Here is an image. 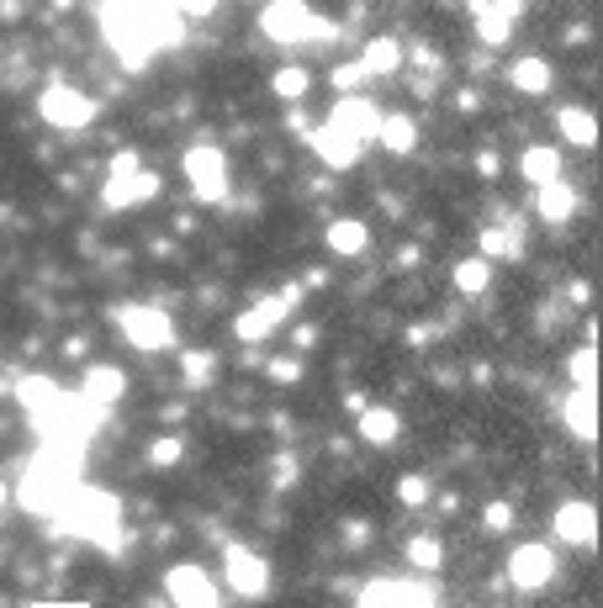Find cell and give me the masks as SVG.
I'll return each mask as SVG.
<instances>
[{"mask_svg": "<svg viewBox=\"0 0 603 608\" xmlns=\"http://www.w3.org/2000/svg\"><path fill=\"white\" fill-rule=\"evenodd\" d=\"M117 324L133 350H169L175 344V324H169V313H160V307H122Z\"/></svg>", "mask_w": 603, "mask_h": 608, "instance_id": "obj_10", "label": "cell"}, {"mask_svg": "<svg viewBox=\"0 0 603 608\" xmlns=\"http://www.w3.org/2000/svg\"><path fill=\"white\" fill-rule=\"evenodd\" d=\"M487 529H492V534H503V529H514V508H508V503H487Z\"/></svg>", "mask_w": 603, "mask_h": 608, "instance_id": "obj_36", "label": "cell"}, {"mask_svg": "<svg viewBox=\"0 0 603 608\" xmlns=\"http://www.w3.org/2000/svg\"><path fill=\"white\" fill-rule=\"evenodd\" d=\"M466 11H472V22H477V38H482L487 48H503L508 33L519 27L524 0H466Z\"/></svg>", "mask_w": 603, "mask_h": 608, "instance_id": "obj_11", "label": "cell"}, {"mask_svg": "<svg viewBox=\"0 0 603 608\" xmlns=\"http://www.w3.org/2000/svg\"><path fill=\"white\" fill-rule=\"evenodd\" d=\"M307 143H313V154H318L328 169H355L361 154H365L361 138H350V132H344V127H334V122L313 127V132H307Z\"/></svg>", "mask_w": 603, "mask_h": 608, "instance_id": "obj_13", "label": "cell"}, {"mask_svg": "<svg viewBox=\"0 0 603 608\" xmlns=\"http://www.w3.org/2000/svg\"><path fill=\"white\" fill-rule=\"evenodd\" d=\"M571 387H582V392H593L599 387V355L593 350H571Z\"/></svg>", "mask_w": 603, "mask_h": 608, "instance_id": "obj_32", "label": "cell"}, {"mask_svg": "<svg viewBox=\"0 0 603 608\" xmlns=\"http://www.w3.org/2000/svg\"><path fill=\"white\" fill-rule=\"evenodd\" d=\"M551 529H556V540H566V545H593L599 540V508L582 503V497H571V503L556 508Z\"/></svg>", "mask_w": 603, "mask_h": 608, "instance_id": "obj_15", "label": "cell"}, {"mask_svg": "<svg viewBox=\"0 0 603 608\" xmlns=\"http://www.w3.org/2000/svg\"><path fill=\"white\" fill-rule=\"evenodd\" d=\"M398 497L407 503V508H418V503L429 497V477H402V482H398Z\"/></svg>", "mask_w": 603, "mask_h": 608, "instance_id": "obj_34", "label": "cell"}, {"mask_svg": "<svg viewBox=\"0 0 603 608\" xmlns=\"http://www.w3.org/2000/svg\"><path fill=\"white\" fill-rule=\"evenodd\" d=\"M160 197V175H149V169H138V175H122V180H106V191H101V202L122 212V206H143Z\"/></svg>", "mask_w": 603, "mask_h": 608, "instance_id": "obj_16", "label": "cell"}, {"mask_svg": "<svg viewBox=\"0 0 603 608\" xmlns=\"http://www.w3.org/2000/svg\"><path fill=\"white\" fill-rule=\"evenodd\" d=\"M562 418H566V429H571L582 445H593V440H599V403H593V392L571 387V397H566V407H562Z\"/></svg>", "mask_w": 603, "mask_h": 608, "instance_id": "obj_19", "label": "cell"}, {"mask_svg": "<svg viewBox=\"0 0 603 608\" xmlns=\"http://www.w3.org/2000/svg\"><path fill=\"white\" fill-rule=\"evenodd\" d=\"M487 281H492V259H482V254L455 265V291H466V296H482Z\"/></svg>", "mask_w": 603, "mask_h": 608, "instance_id": "obj_30", "label": "cell"}, {"mask_svg": "<svg viewBox=\"0 0 603 608\" xmlns=\"http://www.w3.org/2000/svg\"><path fill=\"white\" fill-rule=\"evenodd\" d=\"M562 138L571 143V149H593V143H599V122H593V112L562 106Z\"/></svg>", "mask_w": 603, "mask_h": 608, "instance_id": "obj_27", "label": "cell"}, {"mask_svg": "<svg viewBox=\"0 0 603 608\" xmlns=\"http://www.w3.org/2000/svg\"><path fill=\"white\" fill-rule=\"evenodd\" d=\"M376 138H381V149L387 154H413V143H418V122L413 117H381V127H376Z\"/></svg>", "mask_w": 603, "mask_h": 608, "instance_id": "obj_26", "label": "cell"}, {"mask_svg": "<svg viewBox=\"0 0 603 608\" xmlns=\"http://www.w3.org/2000/svg\"><path fill=\"white\" fill-rule=\"evenodd\" d=\"M519 249H524V228H519V223H508V228H487V233H482V259H492V254H498V259H514Z\"/></svg>", "mask_w": 603, "mask_h": 608, "instance_id": "obj_28", "label": "cell"}, {"mask_svg": "<svg viewBox=\"0 0 603 608\" xmlns=\"http://www.w3.org/2000/svg\"><path fill=\"white\" fill-rule=\"evenodd\" d=\"M122 392H127V376H122L117 365H90V370H85L80 397H85V403H96L101 413H106V407L117 403Z\"/></svg>", "mask_w": 603, "mask_h": 608, "instance_id": "obj_18", "label": "cell"}, {"mask_svg": "<svg viewBox=\"0 0 603 608\" xmlns=\"http://www.w3.org/2000/svg\"><path fill=\"white\" fill-rule=\"evenodd\" d=\"M164 593L175 608H223V593L212 582V571H201L197 561H180V567L164 571Z\"/></svg>", "mask_w": 603, "mask_h": 608, "instance_id": "obj_6", "label": "cell"}, {"mask_svg": "<svg viewBox=\"0 0 603 608\" xmlns=\"http://www.w3.org/2000/svg\"><path fill=\"white\" fill-rule=\"evenodd\" d=\"M508 85L519 90V96H545L551 90V59H519L514 69H508Z\"/></svg>", "mask_w": 603, "mask_h": 608, "instance_id": "obj_24", "label": "cell"}, {"mask_svg": "<svg viewBox=\"0 0 603 608\" xmlns=\"http://www.w3.org/2000/svg\"><path fill=\"white\" fill-rule=\"evenodd\" d=\"M328 122H334V127H344L350 138L370 143V138H376V127H381V112H376V106H370L365 96H344V101H339V106L328 112Z\"/></svg>", "mask_w": 603, "mask_h": 608, "instance_id": "obj_17", "label": "cell"}, {"mask_svg": "<svg viewBox=\"0 0 603 608\" xmlns=\"http://www.w3.org/2000/svg\"><path fill=\"white\" fill-rule=\"evenodd\" d=\"M260 33L271 42H281V48H302V42L328 38L334 27L323 22L307 0H271V5L260 11Z\"/></svg>", "mask_w": 603, "mask_h": 608, "instance_id": "obj_4", "label": "cell"}, {"mask_svg": "<svg viewBox=\"0 0 603 608\" xmlns=\"http://www.w3.org/2000/svg\"><path fill=\"white\" fill-rule=\"evenodd\" d=\"M0 514H5V482H0Z\"/></svg>", "mask_w": 603, "mask_h": 608, "instance_id": "obj_41", "label": "cell"}, {"mask_svg": "<svg viewBox=\"0 0 603 608\" xmlns=\"http://www.w3.org/2000/svg\"><path fill=\"white\" fill-rule=\"evenodd\" d=\"M361 80H365V69H361V64H344V69L334 75V85H361Z\"/></svg>", "mask_w": 603, "mask_h": 608, "instance_id": "obj_40", "label": "cell"}, {"mask_svg": "<svg viewBox=\"0 0 603 608\" xmlns=\"http://www.w3.org/2000/svg\"><path fill=\"white\" fill-rule=\"evenodd\" d=\"M519 169H524L529 186H551V180H562V154H556L551 143H535V149H524Z\"/></svg>", "mask_w": 603, "mask_h": 608, "instance_id": "obj_23", "label": "cell"}, {"mask_svg": "<svg viewBox=\"0 0 603 608\" xmlns=\"http://www.w3.org/2000/svg\"><path fill=\"white\" fill-rule=\"evenodd\" d=\"M186 180H191L197 202H223L228 197V154L217 143H197L186 154Z\"/></svg>", "mask_w": 603, "mask_h": 608, "instance_id": "obj_7", "label": "cell"}, {"mask_svg": "<svg viewBox=\"0 0 603 608\" xmlns=\"http://www.w3.org/2000/svg\"><path fill=\"white\" fill-rule=\"evenodd\" d=\"M365 239H370V233H365V223H355V217H339V223L328 228V249H334V254H361Z\"/></svg>", "mask_w": 603, "mask_h": 608, "instance_id": "obj_29", "label": "cell"}, {"mask_svg": "<svg viewBox=\"0 0 603 608\" xmlns=\"http://www.w3.org/2000/svg\"><path fill=\"white\" fill-rule=\"evenodd\" d=\"M80 460L85 449H70V445H42L33 460H27V471H22V482H16V503L27 508V514H38V519H53L75 492H80Z\"/></svg>", "mask_w": 603, "mask_h": 608, "instance_id": "obj_2", "label": "cell"}, {"mask_svg": "<svg viewBox=\"0 0 603 608\" xmlns=\"http://www.w3.org/2000/svg\"><path fill=\"white\" fill-rule=\"evenodd\" d=\"M122 175H138V154L133 149H117L112 154V180H122Z\"/></svg>", "mask_w": 603, "mask_h": 608, "instance_id": "obj_37", "label": "cell"}, {"mask_svg": "<svg viewBox=\"0 0 603 608\" xmlns=\"http://www.w3.org/2000/svg\"><path fill=\"white\" fill-rule=\"evenodd\" d=\"M355 608H440L429 587L418 582H365Z\"/></svg>", "mask_w": 603, "mask_h": 608, "instance_id": "obj_14", "label": "cell"}, {"mask_svg": "<svg viewBox=\"0 0 603 608\" xmlns=\"http://www.w3.org/2000/svg\"><path fill=\"white\" fill-rule=\"evenodd\" d=\"M175 455H180V440H160V445H154V466H169Z\"/></svg>", "mask_w": 603, "mask_h": 608, "instance_id": "obj_39", "label": "cell"}, {"mask_svg": "<svg viewBox=\"0 0 603 608\" xmlns=\"http://www.w3.org/2000/svg\"><path fill=\"white\" fill-rule=\"evenodd\" d=\"M271 85H276V96H281V101H302V96H307V69H302V64H286Z\"/></svg>", "mask_w": 603, "mask_h": 608, "instance_id": "obj_33", "label": "cell"}, {"mask_svg": "<svg viewBox=\"0 0 603 608\" xmlns=\"http://www.w3.org/2000/svg\"><path fill=\"white\" fill-rule=\"evenodd\" d=\"M297 307V291L286 286L281 296H260V302H249L239 313V324H234V333H239L243 344H260V339H271L276 328L286 324V313Z\"/></svg>", "mask_w": 603, "mask_h": 608, "instance_id": "obj_8", "label": "cell"}, {"mask_svg": "<svg viewBox=\"0 0 603 608\" xmlns=\"http://www.w3.org/2000/svg\"><path fill=\"white\" fill-rule=\"evenodd\" d=\"M53 524L64 529V534H75V540L101 545V550H122V503L112 492H101V486H80L53 514Z\"/></svg>", "mask_w": 603, "mask_h": 608, "instance_id": "obj_3", "label": "cell"}, {"mask_svg": "<svg viewBox=\"0 0 603 608\" xmlns=\"http://www.w3.org/2000/svg\"><path fill=\"white\" fill-rule=\"evenodd\" d=\"M398 434H402V413L398 407H361V440L365 445H398Z\"/></svg>", "mask_w": 603, "mask_h": 608, "instance_id": "obj_20", "label": "cell"}, {"mask_svg": "<svg viewBox=\"0 0 603 608\" xmlns=\"http://www.w3.org/2000/svg\"><path fill=\"white\" fill-rule=\"evenodd\" d=\"M101 33L112 42L122 64L143 69L154 53L180 48L186 38V16L169 0H101Z\"/></svg>", "mask_w": 603, "mask_h": 608, "instance_id": "obj_1", "label": "cell"}, {"mask_svg": "<svg viewBox=\"0 0 603 608\" xmlns=\"http://www.w3.org/2000/svg\"><path fill=\"white\" fill-rule=\"evenodd\" d=\"M556 556H551V545H519L514 556H508V582L519 587V593H540V587H551V577H556Z\"/></svg>", "mask_w": 603, "mask_h": 608, "instance_id": "obj_12", "label": "cell"}, {"mask_svg": "<svg viewBox=\"0 0 603 608\" xmlns=\"http://www.w3.org/2000/svg\"><path fill=\"white\" fill-rule=\"evenodd\" d=\"M223 571H228V587L239 598H265L271 593V561L254 556L249 545H228L223 550Z\"/></svg>", "mask_w": 603, "mask_h": 608, "instance_id": "obj_9", "label": "cell"}, {"mask_svg": "<svg viewBox=\"0 0 603 608\" xmlns=\"http://www.w3.org/2000/svg\"><path fill=\"white\" fill-rule=\"evenodd\" d=\"M535 206H540V217H545L551 228H562V223H571V212H577V191H571L566 180L535 186Z\"/></svg>", "mask_w": 603, "mask_h": 608, "instance_id": "obj_21", "label": "cell"}, {"mask_svg": "<svg viewBox=\"0 0 603 608\" xmlns=\"http://www.w3.org/2000/svg\"><path fill=\"white\" fill-rule=\"evenodd\" d=\"M38 112L48 127H59V132H80V127H90V117H96V101L85 96V90H75V85H48L38 96Z\"/></svg>", "mask_w": 603, "mask_h": 608, "instance_id": "obj_5", "label": "cell"}, {"mask_svg": "<svg viewBox=\"0 0 603 608\" xmlns=\"http://www.w3.org/2000/svg\"><path fill=\"white\" fill-rule=\"evenodd\" d=\"M180 365H186V381H206L212 376V355H201V350H186Z\"/></svg>", "mask_w": 603, "mask_h": 608, "instance_id": "obj_35", "label": "cell"}, {"mask_svg": "<svg viewBox=\"0 0 603 608\" xmlns=\"http://www.w3.org/2000/svg\"><path fill=\"white\" fill-rule=\"evenodd\" d=\"M169 5H175V11H180V16L191 22V16H206V11H212L217 0H169Z\"/></svg>", "mask_w": 603, "mask_h": 608, "instance_id": "obj_38", "label": "cell"}, {"mask_svg": "<svg viewBox=\"0 0 603 608\" xmlns=\"http://www.w3.org/2000/svg\"><path fill=\"white\" fill-rule=\"evenodd\" d=\"M361 69L365 75H398L402 69V42L398 38H370L361 53Z\"/></svg>", "mask_w": 603, "mask_h": 608, "instance_id": "obj_25", "label": "cell"}, {"mask_svg": "<svg viewBox=\"0 0 603 608\" xmlns=\"http://www.w3.org/2000/svg\"><path fill=\"white\" fill-rule=\"evenodd\" d=\"M59 397H64V387L48 381V376H22V381H16V403L27 407V418H42Z\"/></svg>", "mask_w": 603, "mask_h": 608, "instance_id": "obj_22", "label": "cell"}, {"mask_svg": "<svg viewBox=\"0 0 603 608\" xmlns=\"http://www.w3.org/2000/svg\"><path fill=\"white\" fill-rule=\"evenodd\" d=\"M407 567L440 571L444 567V545L435 540V534H413V540H407Z\"/></svg>", "mask_w": 603, "mask_h": 608, "instance_id": "obj_31", "label": "cell"}]
</instances>
